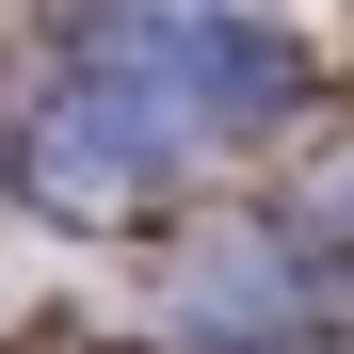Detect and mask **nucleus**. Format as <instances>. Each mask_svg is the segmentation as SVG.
I'll return each instance as SVG.
<instances>
[{"label":"nucleus","mask_w":354,"mask_h":354,"mask_svg":"<svg viewBox=\"0 0 354 354\" xmlns=\"http://www.w3.org/2000/svg\"><path fill=\"white\" fill-rule=\"evenodd\" d=\"M17 194L48 209V225H113V209H145L177 161H194V129H177V97L129 65V48H97V32H65V65H48L32 97H17Z\"/></svg>","instance_id":"obj_1"},{"label":"nucleus","mask_w":354,"mask_h":354,"mask_svg":"<svg viewBox=\"0 0 354 354\" xmlns=\"http://www.w3.org/2000/svg\"><path fill=\"white\" fill-rule=\"evenodd\" d=\"M194 322H209V338H290V322H306V258H290V242L194 258Z\"/></svg>","instance_id":"obj_2"}]
</instances>
